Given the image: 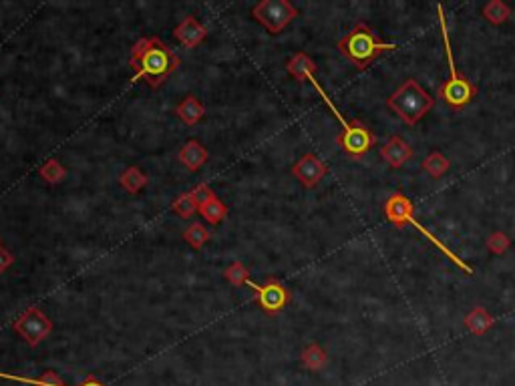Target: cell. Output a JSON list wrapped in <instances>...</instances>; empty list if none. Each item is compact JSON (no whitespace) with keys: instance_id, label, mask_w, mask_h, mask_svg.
<instances>
[{"instance_id":"obj_24","label":"cell","mask_w":515,"mask_h":386,"mask_svg":"<svg viewBox=\"0 0 515 386\" xmlns=\"http://www.w3.org/2000/svg\"><path fill=\"white\" fill-rule=\"evenodd\" d=\"M171 211H174L176 215H180L181 219H189V217H193V215L200 211V207L193 202L191 193L187 191V193H181L180 197H176V200L171 202Z\"/></svg>"},{"instance_id":"obj_10","label":"cell","mask_w":515,"mask_h":386,"mask_svg":"<svg viewBox=\"0 0 515 386\" xmlns=\"http://www.w3.org/2000/svg\"><path fill=\"white\" fill-rule=\"evenodd\" d=\"M174 36L185 49H196L207 39V28L198 23L196 17H185L180 25L174 28Z\"/></svg>"},{"instance_id":"obj_31","label":"cell","mask_w":515,"mask_h":386,"mask_svg":"<svg viewBox=\"0 0 515 386\" xmlns=\"http://www.w3.org/2000/svg\"><path fill=\"white\" fill-rule=\"evenodd\" d=\"M0 246H2V239H0Z\"/></svg>"},{"instance_id":"obj_3","label":"cell","mask_w":515,"mask_h":386,"mask_svg":"<svg viewBox=\"0 0 515 386\" xmlns=\"http://www.w3.org/2000/svg\"><path fill=\"white\" fill-rule=\"evenodd\" d=\"M437 12L439 26H441V34H443V45H445V54H447V65H449V78L439 87V97L451 109H463L477 97V87L457 71L453 51H451L449 30H447V23H445V12H443L441 4H437Z\"/></svg>"},{"instance_id":"obj_14","label":"cell","mask_w":515,"mask_h":386,"mask_svg":"<svg viewBox=\"0 0 515 386\" xmlns=\"http://www.w3.org/2000/svg\"><path fill=\"white\" fill-rule=\"evenodd\" d=\"M286 71H288L290 77L296 78L298 83H304V81L314 78L318 67H316V63L310 58L306 52H296V54H292V58L286 63Z\"/></svg>"},{"instance_id":"obj_6","label":"cell","mask_w":515,"mask_h":386,"mask_svg":"<svg viewBox=\"0 0 515 386\" xmlns=\"http://www.w3.org/2000/svg\"><path fill=\"white\" fill-rule=\"evenodd\" d=\"M298 17V8L288 0H260L252 8V19L270 34H280Z\"/></svg>"},{"instance_id":"obj_18","label":"cell","mask_w":515,"mask_h":386,"mask_svg":"<svg viewBox=\"0 0 515 386\" xmlns=\"http://www.w3.org/2000/svg\"><path fill=\"white\" fill-rule=\"evenodd\" d=\"M149 178L135 165L127 167L121 175H119V185L127 191V193H139L143 187H147Z\"/></svg>"},{"instance_id":"obj_21","label":"cell","mask_w":515,"mask_h":386,"mask_svg":"<svg viewBox=\"0 0 515 386\" xmlns=\"http://www.w3.org/2000/svg\"><path fill=\"white\" fill-rule=\"evenodd\" d=\"M198 213H202V217L206 219L207 224L218 226V224H222L228 217V206L220 197H213L211 202H207L206 206L200 207Z\"/></svg>"},{"instance_id":"obj_1","label":"cell","mask_w":515,"mask_h":386,"mask_svg":"<svg viewBox=\"0 0 515 386\" xmlns=\"http://www.w3.org/2000/svg\"><path fill=\"white\" fill-rule=\"evenodd\" d=\"M129 65L135 78L145 81L151 89H159L165 78L178 71L180 56L159 36H143L133 45Z\"/></svg>"},{"instance_id":"obj_27","label":"cell","mask_w":515,"mask_h":386,"mask_svg":"<svg viewBox=\"0 0 515 386\" xmlns=\"http://www.w3.org/2000/svg\"><path fill=\"white\" fill-rule=\"evenodd\" d=\"M509 246H512V239L505 232H493L487 237V248H490L491 254H495V256L505 254L509 250Z\"/></svg>"},{"instance_id":"obj_8","label":"cell","mask_w":515,"mask_h":386,"mask_svg":"<svg viewBox=\"0 0 515 386\" xmlns=\"http://www.w3.org/2000/svg\"><path fill=\"white\" fill-rule=\"evenodd\" d=\"M248 286L254 288V300H256L260 310L266 312V314H270V316L282 312L290 304V300H292V292L280 280H276V278L266 280V283H262V286L252 282L248 283Z\"/></svg>"},{"instance_id":"obj_5","label":"cell","mask_w":515,"mask_h":386,"mask_svg":"<svg viewBox=\"0 0 515 386\" xmlns=\"http://www.w3.org/2000/svg\"><path fill=\"white\" fill-rule=\"evenodd\" d=\"M310 83L318 89V93L322 95V99H324L326 105L333 109V113L336 115V119L342 123V133L336 137V143L340 145V149H342L346 155H350V157H362V155L368 153V151L377 145V135H375L370 129L366 127L364 123H361L359 119H355V121H346V119L338 113V109H336L335 105L330 103V99L324 95V91H322V89H320V85L316 83V78H312Z\"/></svg>"},{"instance_id":"obj_2","label":"cell","mask_w":515,"mask_h":386,"mask_svg":"<svg viewBox=\"0 0 515 386\" xmlns=\"http://www.w3.org/2000/svg\"><path fill=\"white\" fill-rule=\"evenodd\" d=\"M340 52L359 69H366L375 58H379L383 52H392L399 49L395 43H381L375 34V30L364 23L355 25L340 41H338Z\"/></svg>"},{"instance_id":"obj_22","label":"cell","mask_w":515,"mask_h":386,"mask_svg":"<svg viewBox=\"0 0 515 386\" xmlns=\"http://www.w3.org/2000/svg\"><path fill=\"white\" fill-rule=\"evenodd\" d=\"M39 175H41V180H45L47 183L56 185V183L65 181V178H67V169H65V165H63L61 161L49 159V161H45V163L39 167Z\"/></svg>"},{"instance_id":"obj_28","label":"cell","mask_w":515,"mask_h":386,"mask_svg":"<svg viewBox=\"0 0 515 386\" xmlns=\"http://www.w3.org/2000/svg\"><path fill=\"white\" fill-rule=\"evenodd\" d=\"M189 193H191V197H193V202L198 204V207L206 206L207 202H211L213 197H218V195L213 193V189H211L207 183H200V185H196Z\"/></svg>"},{"instance_id":"obj_15","label":"cell","mask_w":515,"mask_h":386,"mask_svg":"<svg viewBox=\"0 0 515 386\" xmlns=\"http://www.w3.org/2000/svg\"><path fill=\"white\" fill-rule=\"evenodd\" d=\"M176 115L180 117L181 121L187 125V127H193L196 123H200L206 115V107L204 103H200L198 97L193 95H187L183 101H181L178 107H176Z\"/></svg>"},{"instance_id":"obj_25","label":"cell","mask_w":515,"mask_h":386,"mask_svg":"<svg viewBox=\"0 0 515 386\" xmlns=\"http://www.w3.org/2000/svg\"><path fill=\"white\" fill-rule=\"evenodd\" d=\"M224 278L232 283V286H235V288L248 286V283H250V270H248L242 261H233V264H230V266L224 270Z\"/></svg>"},{"instance_id":"obj_20","label":"cell","mask_w":515,"mask_h":386,"mask_svg":"<svg viewBox=\"0 0 515 386\" xmlns=\"http://www.w3.org/2000/svg\"><path fill=\"white\" fill-rule=\"evenodd\" d=\"M483 17L490 21L491 25H503L505 21H509L512 8H509V4H505L503 0H490V2L483 6Z\"/></svg>"},{"instance_id":"obj_7","label":"cell","mask_w":515,"mask_h":386,"mask_svg":"<svg viewBox=\"0 0 515 386\" xmlns=\"http://www.w3.org/2000/svg\"><path fill=\"white\" fill-rule=\"evenodd\" d=\"M12 330L25 340L28 346H39L47 336L52 332L51 318L39 308V306H30L26 308L14 322H12Z\"/></svg>"},{"instance_id":"obj_4","label":"cell","mask_w":515,"mask_h":386,"mask_svg":"<svg viewBox=\"0 0 515 386\" xmlns=\"http://www.w3.org/2000/svg\"><path fill=\"white\" fill-rule=\"evenodd\" d=\"M386 105L409 125H417L435 105V97H431L417 78H407L388 99Z\"/></svg>"},{"instance_id":"obj_12","label":"cell","mask_w":515,"mask_h":386,"mask_svg":"<svg viewBox=\"0 0 515 386\" xmlns=\"http://www.w3.org/2000/svg\"><path fill=\"white\" fill-rule=\"evenodd\" d=\"M381 157L385 159L390 167L399 169V167H403V165L411 159L412 149H411V145H409L403 137L392 135V137L386 141L385 145L381 147Z\"/></svg>"},{"instance_id":"obj_26","label":"cell","mask_w":515,"mask_h":386,"mask_svg":"<svg viewBox=\"0 0 515 386\" xmlns=\"http://www.w3.org/2000/svg\"><path fill=\"white\" fill-rule=\"evenodd\" d=\"M2 378H12V380H19V383H26V385H32V386H67L52 370H47L39 380H34V378H19V376H8V374H0Z\"/></svg>"},{"instance_id":"obj_23","label":"cell","mask_w":515,"mask_h":386,"mask_svg":"<svg viewBox=\"0 0 515 386\" xmlns=\"http://www.w3.org/2000/svg\"><path fill=\"white\" fill-rule=\"evenodd\" d=\"M181 237H183L193 250H202V248L206 246L207 239H209V232H207L206 226H202L200 222H193L191 226H187V228L183 230Z\"/></svg>"},{"instance_id":"obj_11","label":"cell","mask_w":515,"mask_h":386,"mask_svg":"<svg viewBox=\"0 0 515 386\" xmlns=\"http://www.w3.org/2000/svg\"><path fill=\"white\" fill-rule=\"evenodd\" d=\"M385 215L386 219L392 224V226H397V228H403L407 222H409V217L412 215V202L407 197V195H403V193H392L388 200L385 202Z\"/></svg>"},{"instance_id":"obj_13","label":"cell","mask_w":515,"mask_h":386,"mask_svg":"<svg viewBox=\"0 0 515 386\" xmlns=\"http://www.w3.org/2000/svg\"><path fill=\"white\" fill-rule=\"evenodd\" d=\"M178 159L187 171H200L207 163L209 153H207L206 145H202L198 139H189L181 145Z\"/></svg>"},{"instance_id":"obj_16","label":"cell","mask_w":515,"mask_h":386,"mask_svg":"<svg viewBox=\"0 0 515 386\" xmlns=\"http://www.w3.org/2000/svg\"><path fill=\"white\" fill-rule=\"evenodd\" d=\"M493 324H495V318L491 316L490 310L483 306H475L465 316V328L475 336L485 334Z\"/></svg>"},{"instance_id":"obj_29","label":"cell","mask_w":515,"mask_h":386,"mask_svg":"<svg viewBox=\"0 0 515 386\" xmlns=\"http://www.w3.org/2000/svg\"><path fill=\"white\" fill-rule=\"evenodd\" d=\"M12 264H14V256H12L6 248H2V246H0V276H2V274H4V272H6Z\"/></svg>"},{"instance_id":"obj_19","label":"cell","mask_w":515,"mask_h":386,"mask_svg":"<svg viewBox=\"0 0 515 386\" xmlns=\"http://www.w3.org/2000/svg\"><path fill=\"white\" fill-rule=\"evenodd\" d=\"M423 169L431 175V178H443L449 169H451V161L441 153V151H433L423 159Z\"/></svg>"},{"instance_id":"obj_17","label":"cell","mask_w":515,"mask_h":386,"mask_svg":"<svg viewBox=\"0 0 515 386\" xmlns=\"http://www.w3.org/2000/svg\"><path fill=\"white\" fill-rule=\"evenodd\" d=\"M300 361H302V364H304V368H308V370H312V372H318V370H322V368L326 366V362H328V354H326V350H324L320 344L312 342V344H308V346L302 350Z\"/></svg>"},{"instance_id":"obj_9","label":"cell","mask_w":515,"mask_h":386,"mask_svg":"<svg viewBox=\"0 0 515 386\" xmlns=\"http://www.w3.org/2000/svg\"><path fill=\"white\" fill-rule=\"evenodd\" d=\"M328 173V165L314 153L302 155L294 165H292V175L300 181L306 189L316 187L320 181L324 180V175Z\"/></svg>"},{"instance_id":"obj_30","label":"cell","mask_w":515,"mask_h":386,"mask_svg":"<svg viewBox=\"0 0 515 386\" xmlns=\"http://www.w3.org/2000/svg\"><path fill=\"white\" fill-rule=\"evenodd\" d=\"M81 386H105V385L101 383V380H97L95 376H89V378H87V380H85Z\"/></svg>"}]
</instances>
